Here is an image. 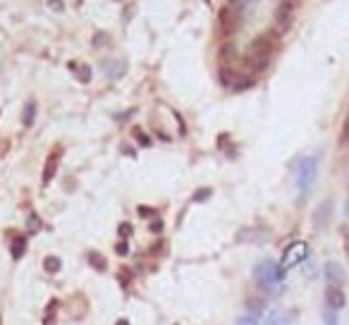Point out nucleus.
<instances>
[{"label":"nucleus","instance_id":"16","mask_svg":"<svg viewBox=\"0 0 349 325\" xmlns=\"http://www.w3.org/2000/svg\"><path fill=\"white\" fill-rule=\"evenodd\" d=\"M323 323L325 325H337V311H332V308L325 306V311H323Z\"/></svg>","mask_w":349,"mask_h":325},{"label":"nucleus","instance_id":"15","mask_svg":"<svg viewBox=\"0 0 349 325\" xmlns=\"http://www.w3.org/2000/svg\"><path fill=\"white\" fill-rule=\"evenodd\" d=\"M27 251V237H17L12 242V258H22Z\"/></svg>","mask_w":349,"mask_h":325},{"label":"nucleus","instance_id":"23","mask_svg":"<svg viewBox=\"0 0 349 325\" xmlns=\"http://www.w3.org/2000/svg\"><path fill=\"white\" fill-rule=\"evenodd\" d=\"M41 227V220H38L36 216H31L29 217V232H34V230H38Z\"/></svg>","mask_w":349,"mask_h":325},{"label":"nucleus","instance_id":"9","mask_svg":"<svg viewBox=\"0 0 349 325\" xmlns=\"http://www.w3.org/2000/svg\"><path fill=\"white\" fill-rule=\"evenodd\" d=\"M57 172V153H51L48 161H46V167H43V184H51L53 177Z\"/></svg>","mask_w":349,"mask_h":325},{"label":"nucleus","instance_id":"20","mask_svg":"<svg viewBox=\"0 0 349 325\" xmlns=\"http://www.w3.org/2000/svg\"><path fill=\"white\" fill-rule=\"evenodd\" d=\"M117 232H120V237H122V239H127V237L132 235L134 230H132V225H129V222H122V225L117 227Z\"/></svg>","mask_w":349,"mask_h":325},{"label":"nucleus","instance_id":"25","mask_svg":"<svg viewBox=\"0 0 349 325\" xmlns=\"http://www.w3.org/2000/svg\"><path fill=\"white\" fill-rule=\"evenodd\" d=\"M117 253H120V256H127L129 253V246L125 244V242H120V244H117Z\"/></svg>","mask_w":349,"mask_h":325},{"label":"nucleus","instance_id":"21","mask_svg":"<svg viewBox=\"0 0 349 325\" xmlns=\"http://www.w3.org/2000/svg\"><path fill=\"white\" fill-rule=\"evenodd\" d=\"M134 136L139 139V144H141V146H151V139H148V136L144 134V132H141V129H134Z\"/></svg>","mask_w":349,"mask_h":325},{"label":"nucleus","instance_id":"5","mask_svg":"<svg viewBox=\"0 0 349 325\" xmlns=\"http://www.w3.org/2000/svg\"><path fill=\"white\" fill-rule=\"evenodd\" d=\"M325 306L332 308V311H342V308L347 306V297H345L342 287L328 285V289H325Z\"/></svg>","mask_w":349,"mask_h":325},{"label":"nucleus","instance_id":"27","mask_svg":"<svg viewBox=\"0 0 349 325\" xmlns=\"http://www.w3.org/2000/svg\"><path fill=\"white\" fill-rule=\"evenodd\" d=\"M342 235H345V249H347V256H349V232L342 230Z\"/></svg>","mask_w":349,"mask_h":325},{"label":"nucleus","instance_id":"19","mask_svg":"<svg viewBox=\"0 0 349 325\" xmlns=\"http://www.w3.org/2000/svg\"><path fill=\"white\" fill-rule=\"evenodd\" d=\"M340 144H342V146L349 144V117L345 120V127H342V134H340Z\"/></svg>","mask_w":349,"mask_h":325},{"label":"nucleus","instance_id":"6","mask_svg":"<svg viewBox=\"0 0 349 325\" xmlns=\"http://www.w3.org/2000/svg\"><path fill=\"white\" fill-rule=\"evenodd\" d=\"M292 17H294V2H280L275 10V27L280 31H285L290 24H292Z\"/></svg>","mask_w":349,"mask_h":325},{"label":"nucleus","instance_id":"14","mask_svg":"<svg viewBox=\"0 0 349 325\" xmlns=\"http://www.w3.org/2000/svg\"><path fill=\"white\" fill-rule=\"evenodd\" d=\"M261 325H287V318L280 313V311H270L268 316H266V321Z\"/></svg>","mask_w":349,"mask_h":325},{"label":"nucleus","instance_id":"10","mask_svg":"<svg viewBox=\"0 0 349 325\" xmlns=\"http://www.w3.org/2000/svg\"><path fill=\"white\" fill-rule=\"evenodd\" d=\"M70 67H72V72L77 74V79H79L81 84H86V81L91 79V67H89V65H79V62H70Z\"/></svg>","mask_w":349,"mask_h":325},{"label":"nucleus","instance_id":"1","mask_svg":"<svg viewBox=\"0 0 349 325\" xmlns=\"http://www.w3.org/2000/svg\"><path fill=\"white\" fill-rule=\"evenodd\" d=\"M285 275H287V272L282 271L280 263H275L273 258L258 261L256 268H254V280H256V285L263 289V292H270V294H277V289L282 285Z\"/></svg>","mask_w":349,"mask_h":325},{"label":"nucleus","instance_id":"2","mask_svg":"<svg viewBox=\"0 0 349 325\" xmlns=\"http://www.w3.org/2000/svg\"><path fill=\"white\" fill-rule=\"evenodd\" d=\"M273 48H275V38H273V34H261V36L251 43L249 55H246L249 67H251L254 72H263V70L268 67V62H270Z\"/></svg>","mask_w":349,"mask_h":325},{"label":"nucleus","instance_id":"18","mask_svg":"<svg viewBox=\"0 0 349 325\" xmlns=\"http://www.w3.org/2000/svg\"><path fill=\"white\" fill-rule=\"evenodd\" d=\"M211 194H213V191H211V189H196V194H194V203H201V201H206V199H211Z\"/></svg>","mask_w":349,"mask_h":325},{"label":"nucleus","instance_id":"8","mask_svg":"<svg viewBox=\"0 0 349 325\" xmlns=\"http://www.w3.org/2000/svg\"><path fill=\"white\" fill-rule=\"evenodd\" d=\"M103 70H106L108 79H120L125 74V70H127V65L122 60H115V62H103Z\"/></svg>","mask_w":349,"mask_h":325},{"label":"nucleus","instance_id":"4","mask_svg":"<svg viewBox=\"0 0 349 325\" xmlns=\"http://www.w3.org/2000/svg\"><path fill=\"white\" fill-rule=\"evenodd\" d=\"M306 256H309V244L306 242H292L287 249H285V253H282V258H280V268L287 272L290 268H294V266H299L301 261H306Z\"/></svg>","mask_w":349,"mask_h":325},{"label":"nucleus","instance_id":"24","mask_svg":"<svg viewBox=\"0 0 349 325\" xmlns=\"http://www.w3.org/2000/svg\"><path fill=\"white\" fill-rule=\"evenodd\" d=\"M249 2H254V0H232V7H237V10H242V7H246Z\"/></svg>","mask_w":349,"mask_h":325},{"label":"nucleus","instance_id":"28","mask_svg":"<svg viewBox=\"0 0 349 325\" xmlns=\"http://www.w3.org/2000/svg\"><path fill=\"white\" fill-rule=\"evenodd\" d=\"M139 213H144V216H156V211H148V208H139Z\"/></svg>","mask_w":349,"mask_h":325},{"label":"nucleus","instance_id":"17","mask_svg":"<svg viewBox=\"0 0 349 325\" xmlns=\"http://www.w3.org/2000/svg\"><path fill=\"white\" fill-rule=\"evenodd\" d=\"M328 211H330V203H328V201H325V203H323V206H321V208H318V217H316V222H318V227H323V225H325V213H328Z\"/></svg>","mask_w":349,"mask_h":325},{"label":"nucleus","instance_id":"12","mask_svg":"<svg viewBox=\"0 0 349 325\" xmlns=\"http://www.w3.org/2000/svg\"><path fill=\"white\" fill-rule=\"evenodd\" d=\"M89 263H91V266H93V268H96L98 272H106V271H108V261H106V258H103V256H101L98 251L89 253Z\"/></svg>","mask_w":349,"mask_h":325},{"label":"nucleus","instance_id":"3","mask_svg":"<svg viewBox=\"0 0 349 325\" xmlns=\"http://www.w3.org/2000/svg\"><path fill=\"white\" fill-rule=\"evenodd\" d=\"M316 172H318V161L316 158H304L296 165V187H299L301 201L309 196L313 182H316Z\"/></svg>","mask_w":349,"mask_h":325},{"label":"nucleus","instance_id":"22","mask_svg":"<svg viewBox=\"0 0 349 325\" xmlns=\"http://www.w3.org/2000/svg\"><path fill=\"white\" fill-rule=\"evenodd\" d=\"M48 7L55 10V12H62V10H65V2H62V0H48Z\"/></svg>","mask_w":349,"mask_h":325},{"label":"nucleus","instance_id":"11","mask_svg":"<svg viewBox=\"0 0 349 325\" xmlns=\"http://www.w3.org/2000/svg\"><path fill=\"white\" fill-rule=\"evenodd\" d=\"M34 117H36V101H29V103L24 106V112H22V122H24V127L34 125Z\"/></svg>","mask_w":349,"mask_h":325},{"label":"nucleus","instance_id":"7","mask_svg":"<svg viewBox=\"0 0 349 325\" xmlns=\"http://www.w3.org/2000/svg\"><path fill=\"white\" fill-rule=\"evenodd\" d=\"M325 277H328V285L340 287V285L345 282V271H342L335 261H328V263H325Z\"/></svg>","mask_w":349,"mask_h":325},{"label":"nucleus","instance_id":"13","mask_svg":"<svg viewBox=\"0 0 349 325\" xmlns=\"http://www.w3.org/2000/svg\"><path fill=\"white\" fill-rule=\"evenodd\" d=\"M60 268H62V263H60V258H57V256H46V258H43V271L55 275Z\"/></svg>","mask_w":349,"mask_h":325},{"label":"nucleus","instance_id":"30","mask_svg":"<svg viewBox=\"0 0 349 325\" xmlns=\"http://www.w3.org/2000/svg\"><path fill=\"white\" fill-rule=\"evenodd\" d=\"M117 325H129V323L125 321V318H120V321H117Z\"/></svg>","mask_w":349,"mask_h":325},{"label":"nucleus","instance_id":"29","mask_svg":"<svg viewBox=\"0 0 349 325\" xmlns=\"http://www.w3.org/2000/svg\"><path fill=\"white\" fill-rule=\"evenodd\" d=\"M345 216L349 217V196H347V206H345Z\"/></svg>","mask_w":349,"mask_h":325},{"label":"nucleus","instance_id":"26","mask_svg":"<svg viewBox=\"0 0 349 325\" xmlns=\"http://www.w3.org/2000/svg\"><path fill=\"white\" fill-rule=\"evenodd\" d=\"M106 41H108V36H106V34H98V36H96V41H93V46H103Z\"/></svg>","mask_w":349,"mask_h":325}]
</instances>
